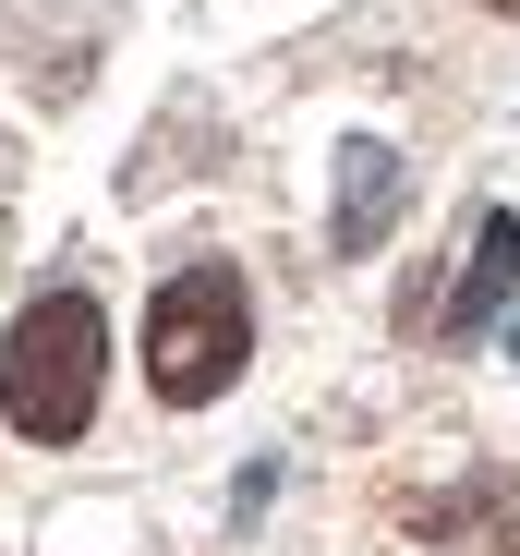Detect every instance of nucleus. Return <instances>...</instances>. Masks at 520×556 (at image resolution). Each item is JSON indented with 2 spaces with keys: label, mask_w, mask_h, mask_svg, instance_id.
Instances as JSON below:
<instances>
[{
  "label": "nucleus",
  "mask_w": 520,
  "mask_h": 556,
  "mask_svg": "<svg viewBox=\"0 0 520 556\" xmlns=\"http://www.w3.org/2000/svg\"><path fill=\"white\" fill-rule=\"evenodd\" d=\"M508 363H520V339H508Z\"/></svg>",
  "instance_id": "0eeeda50"
},
{
  "label": "nucleus",
  "mask_w": 520,
  "mask_h": 556,
  "mask_svg": "<svg viewBox=\"0 0 520 556\" xmlns=\"http://www.w3.org/2000/svg\"><path fill=\"white\" fill-rule=\"evenodd\" d=\"M496 556H520V520H508V532H496Z\"/></svg>",
  "instance_id": "39448f33"
},
{
  "label": "nucleus",
  "mask_w": 520,
  "mask_h": 556,
  "mask_svg": "<svg viewBox=\"0 0 520 556\" xmlns=\"http://www.w3.org/2000/svg\"><path fill=\"white\" fill-rule=\"evenodd\" d=\"M484 13H520V0H484Z\"/></svg>",
  "instance_id": "423d86ee"
},
{
  "label": "nucleus",
  "mask_w": 520,
  "mask_h": 556,
  "mask_svg": "<svg viewBox=\"0 0 520 556\" xmlns=\"http://www.w3.org/2000/svg\"><path fill=\"white\" fill-rule=\"evenodd\" d=\"M242 351H254L242 266H182V278L145 303V388H157L169 412H206V400L242 376Z\"/></svg>",
  "instance_id": "f03ea898"
},
{
  "label": "nucleus",
  "mask_w": 520,
  "mask_h": 556,
  "mask_svg": "<svg viewBox=\"0 0 520 556\" xmlns=\"http://www.w3.org/2000/svg\"><path fill=\"white\" fill-rule=\"evenodd\" d=\"M98 376H110V315L85 291H37L0 339V424L25 447H73L98 424Z\"/></svg>",
  "instance_id": "f257e3e1"
},
{
  "label": "nucleus",
  "mask_w": 520,
  "mask_h": 556,
  "mask_svg": "<svg viewBox=\"0 0 520 556\" xmlns=\"http://www.w3.org/2000/svg\"><path fill=\"white\" fill-rule=\"evenodd\" d=\"M508 291H520V218L484 206V218H472V266H460V291L423 315V327H436V339H484V327L508 315Z\"/></svg>",
  "instance_id": "20e7f679"
},
{
  "label": "nucleus",
  "mask_w": 520,
  "mask_h": 556,
  "mask_svg": "<svg viewBox=\"0 0 520 556\" xmlns=\"http://www.w3.org/2000/svg\"><path fill=\"white\" fill-rule=\"evenodd\" d=\"M399 206H411V169H399V146H388V134H339L327 242H339V254H376V242L399 230Z\"/></svg>",
  "instance_id": "7ed1b4c3"
}]
</instances>
